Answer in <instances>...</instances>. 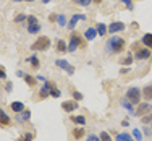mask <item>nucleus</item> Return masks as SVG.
Here are the masks:
<instances>
[{
	"mask_svg": "<svg viewBox=\"0 0 152 141\" xmlns=\"http://www.w3.org/2000/svg\"><path fill=\"white\" fill-rule=\"evenodd\" d=\"M0 78H2V79H7V73L3 71V68H0Z\"/></svg>",
	"mask_w": 152,
	"mask_h": 141,
	"instance_id": "nucleus-41",
	"label": "nucleus"
},
{
	"mask_svg": "<svg viewBox=\"0 0 152 141\" xmlns=\"http://www.w3.org/2000/svg\"><path fill=\"white\" fill-rule=\"evenodd\" d=\"M50 88H52V83L44 81V86H42L41 91H39V97H41V99H45L47 96H50Z\"/></svg>",
	"mask_w": 152,
	"mask_h": 141,
	"instance_id": "nucleus-12",
	"label": "nucleus"
},
{
	"mask_svg": "<svg viewBox=\"0 0 152 141\" xmlns=\"http://www.w3.org/2000/svg\"><path fill=\"white\" fill-rule=\"evenodd\" d=\"M79 46H83V39H81V36L78 34V32H71V36H70V42H68V52L70 54H73L76 52V49H78Z\"/></svg>",
	"mask_w": 152,
	"mask_h": 141,
	"instance_id": "nucleus-4",
	"label": "nucleus"
},
{
	"mask_svg": "<svg viewBox=\"0 0 152 141\" xmlns=\"http://www.w3.org/2000/svg\"><path fill=\"white\" fill-rule=\"evenodd\" d=\"M96 29H97V34H99V36H105L107 31H108V28L104 23H99V24H96Z\"/></svg>",
	"mask_w": 152,
	"mask_h": 141,
	"instance_id": "nucleus-18",
	"label": "nucleus"
},
{
	"mask_svg": "<svg viewBox=\"0 0 152 141\" xmlns=\"http://www.w3.org/2000/svg\"><path fill=\"white\" fill-rule=\"evenodd\" d=\"M133 138H134V141H142V133H141V130H137V128L133 130Z\"/></svg>",
	"mask_w": 152,
	"mask_h": 141,
	"instance_id": "nucleus-25",
	"label": "nucleus"
},
{
	"mask_svg": "<svg viewBox=\"0 0 152 141\" xmlns=\"http://www.w3.org/2000/svg\"><path fill=\"white\" fill-rule=\"evenodd\" d=\"M26 2H34V0H26Z\"/></svg>",
	"mask_w": 152,
	"mask_h": 141,
	"instance_id": "nucleus-50",
	"label": "nucleus"
},
{
	"mask_svg": "<svg viewBox=\"0 0 152 141\" xmlns=\"http://www.w3.org/2000/svg\"><path fill=\"white\" fill-rule=\"evenodd\" d=\"M50 96L52 97H60V91H58V88H57L53 83H52V88H50Z\"/></svg>",
	"mask_w": 152,
	"mask_h": 141,
	"instance_id": "nucleus-27",
	"label": "nucleus"
},
{
	"mask_svg": "<svg viewBox=\"0 0 152 141\" xmlns=\"http://www.w3.org/2000/svg\"><path fill=\"white\" fill-rule=\"evenodd\" d=\"M128 123H129L128 120H123V122H121V125H123V126H128Z\"/></svg>",
	"mask_w": 152,
	"mask_h": 141,
	"instance_id": "nucleus-45",
	"label": "nucleus"
},
{
	"mask_svg": "<svg viewBox=\"0 0 152 141\" xmlns=\"http://www.w3.org/2000/svg\"><path fill=\"white\" fill-rule=\"evenodd\" d=\"M142 96L146 97L147 101H152V84H147L146 88L142 89Z\"/></svg>",
	"mask_w": 152,
	"mask_h": 141,
	"instance_id": "nucleus-19",
	"label": "nucleus"
},
{
	"mask_svg": "<svg viewBox=\"0 0 152 141\" xmlns=\"http://www.w3.org/2000/svg\"><path fill=\"white\" fill-rule=\"evenodd\" d=\"M141 42H142L147 49L152 50V34H151V32H146V34L142 36V39H141Z\"/></svg>",
	"mask_w": 152,
	"mask_h": 141,
	"instance_id": "nucleus-15",
	"label": "nucleus"
},
{
	"mask_svg": "<svg viewBox=\"0 0 152 141\" xmlns=\"http://www.w3.org/2000/svg\"><path fill=\"white\" fill-rule=\"evenodd\" d=\"M71 120L78 125H86V118L83 117V115H75V117H71Z\"/></svg>",
	"mask_w": 152,
	"mask_h": 141,
	"instance_id": "nucleus-23",
	"label": "nucleus"
},
{
	"mask_svg": "<svg viewBox=\"0 0 152 141\" xmlns=\"http://www.w3.org/2000/svg\"><path fill=\"white\" fill-rule=\"evenodd\" d=\"M131 62H133V57H131V55H128V57H126V59L123 60L121 63H123V65H131Z\"/></svg>",
	"mask_w": 152,
	"mask_h": 141,
	"instance_id": "nucleus-39",
	"label": "nucleus"
},
{
	"mask_svg": "<svg viewBox=\"0 0 152 141\" xmlns=\"http://www.w3.org/2000/svg\"><path fill=\"white\" fill-rule=\"evenodd\" d=\"M57 23H58V26H65V23H66L65 15H58V16H57Z\"/></svg>",
	"mask_w": 152,
	"mask_h": 141,
	"instance_id": "nucleus-33",
	"label": "nucleus"
},
{
	"mask_svg": "<svg viewBox=\"0 0 152 141\" xmlns=\"http://www.w3.org/2000/svg\"><path fill=\"white\" fill-rule=\"evenodd\" d=\"M55 65H57L58 68H61V70H65L68 75H73V73H75V68L70 65V62H66V60H63V59L55 60Z\"/></svg>",
	"mask_w": 152,
	"mask_h": 141,
	"instance_id": "nucleus-6",
	"label": "nucleus"
},
{
	"mask_svg": "<svg viewBox=\"0 0 152 141\" xmlns=\"http://www.w3.org/2000/svg\"><path fill=\"white\" fill-rule=\"evenodd\" d=\"M50 47V39L47 36H41L39 39H36V42L31 46V50L34 52H42V50H47Z\"/></svg>",
	"mask_w": 152,
	"mask_h": 141,
	"instance_id": "nucleus-2",
	"label": "nucleus"
},
{
	"mask_svg": "<svg viewBox=\"0 0 152 141\" xmlns=\"http://www.w3.org/2000/svg\"><path fill=\"white\" fill-rule=\"evenodd\" d=\"M151 49H147V47H144V49H137L134 52V59L136 60H147L151 57Z\"/></svg>",
	"mask_w": 152,
	"mask_h": 141,
	"instance_id": "nucleus-7",
	"label": "nucleus"
},
{
	"mask_svg": "<svg viewBox=\"0 0 152 141\" xmlns=\"http://www.w3.org/2000/svg\"><path fill=\"white\" fill-rule=\"evenodd\" d=\"M99 136H100V141H112V136L107 131H100Z\"/></svg>",
	"mask_w": 152,
	"mask_h": 141,
	"instance_id": "nucleus-32",
	"label": "nucleus"
},
{
	"mask_svg": "<svg viewBox=\"0 0 152 141\" xmlns=\"http://www.w3.org/2000/svg\"><path fill=\"white\" fill-rule=\"evenodd\" d=\"M121 106H123V107H125V109H126V110H129V112H133V104H131V102H129V101H128V99H123V101H121Z\"/></svg>",
	"mask_w": 152,
	"mask_h": 141,
	"instance_id": "nucleus-28",
	"label": "nucleus"
},
{
	"mask_svg": "<svg viewBox=\"0 0 152 141\" xmlns=\"http://www.w3.org/2000/svg\"><path fill=\"white\" fill-rule=\"evenodd\" d=\"M12 2H21V0H12Z\"/></svg>",
	"mask_w": 152,
	"mask_h": 141,
	"instance_id": "nucleus-49",
	"label": "nucleus"
},
{
	"mask_svg": "<svg viewBox=\"0 0 152 141\" xmlns=\"http://www.w3.org/2000/svg\"><path fill=\"white\" fill-rule=\"evenodd\" d=\"M121 2H123V3H125V5H126V7H128V8H129V10H131V8H133V3H131V0H121Z\"/></svg>",
	"mask_w": 152,
	"mask_h": 141,
	"instance_id": "nucleus-40",
	"label": "nucleus"
},
{
	"mask_svg": "<svg viewBox=\"0 0 152 141\" xmlns=\"http://www.w3.org/2000/svg\"><path fill=\"white\" fill-rule=\"evenodd\" d=\"M141 122H142L144 125H149V123H152V112H151V114H147V115H144V117L141 118Z\"/></svg>",
	"mask_w": 152,
	"mask_h": 141,
	"instance_id": "nucleus-30",
	"label": "nucleus"
},
{
	"mask_svg": "<svg viewBox=\"0 0 152 141\" xmlns=\"http://www.w3.org/2000/svg\"><path fill=\"white\" fill-rule=\"evenodd\" d=\"M28 62L31 63L32 68H39V65H41V62H39V59H37L36 55H31L29 59H28Z\"/></svg>",
	"mask_w": 152,
	"mask_h": 141,
	"instance_id": "nucleus-22",
	"label": "nucleus"
},
{
	"mask_svg": "<svg viewBox=\"0 0 152 141\" xmlns=\"http://www.w3.org/2000/svg\"><path fill=\"white\" fill-rule=\"evenodd\" d=\"M92 2H96V3H100V2H102V0H92Z\"/></svg>",
	"mask_w": 152,
	"mask_h": 141,
	"instance_id": "nucleus-48",
	"label": "nucleus"
},
{
	"mask_svg": "<svg viewBox=\"0 0 152 141\" xmlns=\"http://www.w3.org/2000/svg\"><path fill=\"white\" fill-rule=\"evenodd\" d=\"M141 96H142V89L139 88H129L126 91V99L133 104V106H137L141 102Z\"/></svg>",
	"mask_w": 152,
	"mask_h": 141,
	"instance_id": "nucleus-3",
	"label": "nucleus"
},
{
	"mask_svg": "<svg viewBox=\"0 0 152 141\" xmlns=\"http://www.w3.org/2000/svg\"><path fill=\"white\" fill-rule=\"evenodd\" d=\"M10 123H12V118L5 114V110H3V109H0V125L7 126V125H10Z\"/></svg>",
	"mask_w": 152,
	"mask_h": 141,
	"instance_id": "nucleus-13",
	"label": "nucleus"
},
{
	"mask_svg": "<svg viewBox=\"0 0 152 141\" xmlns=\"http://www.w3.org/2000/svg\"><path fill=\"white\" fill-rule=\"evenodd\" d=\"M120 73H121V75H123V73H128V68H121Z\"/></svg>",
	"mask_w": 152,
	"mask_h": 141,
	"instance_id": "nucleus-44",
	"label": "nucleus"
},
{
	"mask_svg": "<svg viewBox=\"0 0 152 141\" xmlns=\"http://www.w3.org/2000/svg\"><path fill=\"white\" fill-rule=\"evenodd\" d=\"M125 39L123 37H118V36H112L110 39L107 41L105 44V50L107 54H120L123 49H125Z\"/></svg>",
	"mask_w": 152,
	"mask_h": 141,
	"instance_id": "nucleus-1",
	"label": "nucleus"
},
{
	"mask_svg": "<svg viewBox=\"0 0 152 141\" xmlns=\"http://www.w3.org/2000/svg\"><path fill=\"white\" fill-rule=\"evenodd\" d=\"M73 99L75 101H83V94L79 91H73Z\"/></svg>",
	"mask_w": 152,
	"mask_h": 141,
	"instance_id": "nucleus-36",
	"label": "nucleus"
},
{
	"mask_svg": "<svg viewBox=\"0 0 152 141\" xmlns=\"http://www.w3.org/2000/svg\"><path fill=\"white\" fill-rule=\"evenodd\" d=\"M32 138H34V135H32V133H26L23 138H20V141H32Z\"/></svg>",
	"mask_w": 152,
	"mask_h": 141,
	"instance_id": "nucleus-35",
	"label": "nucleus"
},
{
	"mask_svg": "<svg viewBox=\"0 0 152 141\" xmlns=\"http://www.w3.org/2000/svg\"><path fill=\"white\" fill-rule=\"evenodd\" d=\"M96 36H97V29H96V28H88V29L84 31V37L88 39V41L96 39Z\"/></svg>",
	"mask_w": 152,
	"mask_h": 141,
	"instance_id": "nucleus-16",
	"label": "nucleus"
},
{
	"mask_svg": "<svg viewBox=\"0 0 152 141\" xmlns=\"http://www.w3.org/2000/svg\"><path fill=\"white\" fill-rule=\"evenodd\" d=\"M42 3H49V2H52V0H41Z\"/></svg>",
	"mask_w": 152,
	"mask_h": 141,
	"instance_id": "nucleus-47",
	"label": "nucleus"
},
{
	"mask_svg": "<svg viewBox=\"0 0 152 141\" xmlns=\"http://www.w3.org/2000/svg\"><path fill=\"white\" fill-rule=\"evenodd\" d=\"M86 141H100V136H97V135H89L88 138H86Z\"/></svg>",
	"mask_w": 152,
	"mask_h": 141,
	"instance_id": "nucleus-37",
	"label": "nucleus"
},
{
	"mask_svg": "<svg viewBox=\"0 0 152 141\" xmlns=\"http://www.w3.org/2000/svg\"><path fill=\"white\" fill-rule=\"evenodd\" d=\"M26 21H28V24H37V18H36L34 15H29Z\"/></svg>",
	"mask_w": 152,
	"mask_h": 141,
	"instance_id": "nucleus-34",
	"label": "nucleus"
},
{
	"mask_svg": "<svg viewBox=\"0 0 152 141\" xmlns=\"http://www.w3.org/2000/svg\"><path fill=\"white\" fill-rule=\"evenodd\" d=\"M50 21H57V16L55 15H50Z\"/></svg>",
	"mask_w": 152,
	"mask_h": 141,
	"instance_id": "nucleus-46",
	"label": "nucleus"
},
{
	"mask_svg": "<svg viewBox=\"0 0 152 141\" xmlns=\"http://www.w3.org/2000/svg\"><path fill=\"white\" fill-rule=\"evenodd\" d=\"M117 141H134V138H133L129 133H118V135H117Z\"/></svg>",
	"mask_w": 152,
	"mask_h": 141,
	"instance_id": "nucleus-17",
	"label": "nucleus"
},
{
	"mask_svg": "<svg viewBox=\"0 0 152 141\" xmlns=\"http://www.w3.org/2000/svg\"><path fill=\"white\" fill-rule=\"evenodd\" d=\"M16 120L20 122V123H26V122L31 120V112L28 109H24L23 112H20V114H16Z\"/></svg>",
	"mask_w": 152,
	"mask_h": 141,
	"instance_id": "nucleus-11",
	"label": "nucleus"
},
{
	"mask_svg": "<svg viewBox=\"0 0 152 141\" xmlns=\"http://www.w3.org/2000/svg\"><path fill=\"white\" fill-rule=\"evenodd\" d=\"M24 81H26L28 86L34 88V84H36V78H34V76H31V75H24Z\"/></svg>",
	"mask_w": 152,
	"mask_h": 141,
	"instance_id": "nucleus-24",
	"label": "nucleus"
},
{
	"mask_svg": "<svg viewBox=\"0 0 152 141\" xmlns=\"http://www.w3.org/2000/svg\"><path fill=\"white\" fill-rule=\"evenodd\" d=\"M16 75H18V76H21V78H24V75H26V73H24V71H16Z\"/></svg>",
	"mask_w": 152,
	"mask_h": 141,
	"instance_id": "nucleus-43",
	"label": "nucleus"
},
{
	"mask_svg": "<svg viewBox=\"0 0 152 141\" xmlns=\"http://www.w3.org/2000/svg\"><path fill=\"white\" fill-rule=\"evenodd\" d=\"M57 52H60V54H65V52H68V46L65 44V41H60L57 42Z\"/></svg>",
	"mask_w": 152,
	"mask_h": 141,
	"instance_id": "nucleus-20",
	"label": "nucleus"
},
{
	"mask_svg": "<svg viewBox=\"0 0 152 141\" xmlns=\"http://www.w3.org/2000/svg\"><path fill=\"white\" fill-rule=\"evenodd\" d=\"M125 23H121V21H113V23L108 26V32L110 34H115V32H120V31H125Z\"/></svg>",
	"mask_w": 152,
	"mask_h": 141,
	"instance_id": "nucleus-8",
	"label": "nucleus"
},
{
	"mask_svg": "<svg viewBox=\"0 0 152 141\" xmlns=\"http://www.w3.org/2000/svg\"><path fill=\"white\" fill-rule=\"evenodd\" d=\"M61 109L65 112H73L78 109V101H65L63 104H61Z\"/></svg>",
	"mask_w": 152,
	"mask_h": 141,
	"instance_id": "nucleus-10",
	"label": "nucleus"
},
{
	"mask_svg": "<svg viewBox=\"0 0 152 141\" xmlns=\"http://www.w3.org/2000/svg\"><path fill=\"white\" fill-rule=\"evenodd\" d=\"M39 31H41L39 23L37 24H28V32H29V34H37Z\"/></svg>",
	"mask_w": 152,
	"mask_h": 141,
	"instance_id": "nucleus-21",
	"label": "nucleus"
},
{
	"mask_svg": "<svg viewBox=\"0 0 152 141\" xmlns=\"http://www.w3.org/2000/svg\"><path fill=\"white\" fill-rule=\"evenodd\" d=\"M26 20H28V16L24 15V13H20V15L15 16V23H23V21H26Z\"/></svg>",
	"mask_w": 152,
	"mask_h": 141,
	"instance_id": "nucleus-31",
	"label": "nucleus"
},
{
	"mask_svg": "<svg viewBox=\"0 0 152 141\" xmlns=\"http://www.w3.org/2000/svg\"><path fill=\"white\" fill-rule=\"evenodd\" d=\"M144 130V135H146V136H151V128H147V126H146V128H142Z\"/></svg>",
	"mask_w": 152,
	"mask_h": 141,
	"instance_id": "nucleus-42",
	"label": "nucleus"
},
{
	"mask_svg": "<svg viewBox=\"0 0 152 141\" xmlns=\"http://www.w3.org/2000/svg\"><path fill=\"white\" fill-rule=\"evenodd\" d=\"M151 130H152V123H151Z\"/></svg>",
	"mask_w": 152,
	"mask_h": 141,
	"instance_id": "nucleus-51",
	"label": "nucleus"
},
{
	"mask_svg": "<svg viewBox=\"0 0 152 141\" xmlns=\"http://www.w3.org/2000/svg\"><path fill=\"white\" fill-rule=\"evenodd\" d=\"M83 135H84V130H83V128H75L73 130V136H75L76 140L83 138Z\"/></svg>",
	"mask_w": 152,
	"mask_h": 141,
	"instance_id": "nucleus-26",
	"label": "nucleus"
},
{
	"mask_svg": "<svg viewBox=\"0 0 152 141\" xmlns=\"http://www.w3.org/2000/svg\"><path fill=\"white\" fill-rule=\"evenodd\" d=\"M12 89H13V83L8 81V83L5 84V91H7V93H12Z\"/></svg>",
	"mask_w": 152,
	"mask_h": 141,
	"instance_id": "nucleus-38",
	"label": "nucleus"
},
{
	"mask_svg": "<svg viewBox=\"0 0 152 141\" xmlns=\"http://www.w3.org/2000/svg\"><path fill=\"white\" fill-rule=\"evenodd\" d=\"M73 2L76 3V5H79V7H89L92 0H73Z\"/></svg>",
	"mask_w": 152,
	"mask_h": 141,
	"instance_id": "nucleus-29",
	"label": "nucleus"
},
{
	"mask_svg": "<svg viewBox=\"0 0 152 141\" xmlns=\"http://www.w3.org/2000/svg\"><path fill=\"white\" fill-rule=\"evenodd\" d=\"M151 110H152L151 102H139L137 104V109H136V115L137 117H144V115L151 114Z\"/></svg>",
	"mask_w": 152,
	"mask_h": 141,
	"instance_id": "nucleus-5",
	"label": "nucleus"
},
{
	"mask_svg": "<svg viewBox=\"0 0 152 141\" xmlns=\"http://www.w3.org/2000/svg\"><path fill=\"white\" fill-rule=\"evenodd\" d=\"M10 107H12V110L15 112V114H20V112L24 110V104L21 102V101H13Z\"/></svg>",
	"mask_w": 152,
	"mask_h": 141,
	"instance_id": "nucleus-14",
	"label": "nucleus"
},
{
	"mask_svg": "<svg viewBox=\"0 0 152 141\" xmlns=\"http://www.w3.org/2000/svg\"><path fill=\"white\" fill-rule=\"evenodd\" d=\"M78 21H86V15H79V13L73 15V16H71V20L68 21L66 28H68V29H73V28L76 26V23H78Z\"/></svg>",
	"mask_w": 152,
	"mask_h": 141,
	"instance_id": "nucleus-9",
	"label": "nucleus"
}]
</instances>
